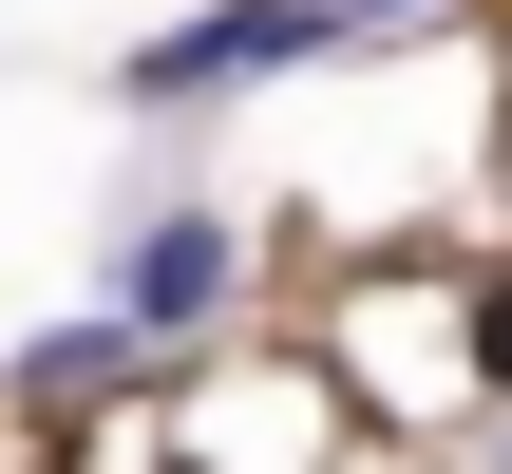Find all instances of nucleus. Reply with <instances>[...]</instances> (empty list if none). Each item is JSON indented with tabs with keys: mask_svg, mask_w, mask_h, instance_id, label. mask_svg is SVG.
Wrapping results in <instances>:
<instances>
[{
	"mask_svg": "<svg viewBox=\"0 0 512 474\" xmlns=\"http://www.w3.org/2000/svg\"><path fill=\"white\" fill-rule=\"evenodd\" d=\"M228 304H247V228H228L209 190H152V209L114 228V285H95V323L152 361V342H209Z\"/></svg>",
	"mask_w": 512,
	"mask_h": 474,
	"instance_id": "2",
	"label": "nucleus"
},
{
	"mask_svg": "<svg viewBox=\"0 0 512 474\" xmlns=\"http://www.w3.org/2000/svg\"><path fill=\"white\" fill-rule=\"evenodd\" d=\"M304 57H342V0H190V19H152L114 57V95L133 114H228L266 76H304Z\"/></svg>",
	"mask_w": 512,
	"mask_h": 474,
	"instance_id": "1",
	"label": "nucleus"
},
{
	"mask_svg": "<svg viewBox=\"0 0 512 474\" xmlns=\"http://www.w3.org/2000/svg\"><path fill=\"white\" fill-rule=\"evenodd\" d=\"M494 474H512V418H494Z\"/></svg>",
	"mask_w": 512,
	"mask_h": 474,
	"instance_id": "6",
	"label": "nucleus"
},
{
	"mask_svg": "<svg viewBox=\"0 0 512 474\" xmlns=\"http://www.w3.org/2000/svg\"><path fill=\"white\" fill-rule=\"evenodd\" d=\"M399 19H437V0H342V38H399Z\"/></svg>",
	"mask_w": 512,
	"mask_h": 474,
	"instance_id": "5",
	"label": "nucleus"
},
{
	"mask_svg": "<svg viewBox=\"0 0 512 474\" xmlns=\"http://www.w3.org/2000/svg\"><path fill=\"white\" fill-rule=\"evenodd\" d=\"M456 342H475V399H494V418H512V266H494V285H475V304H456Z\"/></svg>",
	"mask_w": 512,
	"mask_h": 474,
	"instance_id": "4",
	"label": "nucleus"
},
{
	"mask_svg": "<svg viewBox=\"0 0 512 474\" xmlns=\"http://www.w3.org/2000/svg\"><path fill=\"white\" fill-rule=\"evenodd\" d=\"M114 380H133V342H114V323H95V304H76V323H38V342H19V399H114Z\"/></svg>",
	"mask_w": 512,
	"mask_h": 474,
	"instance_id": "3",
	"label": "nucleus"
}]
</instances>
